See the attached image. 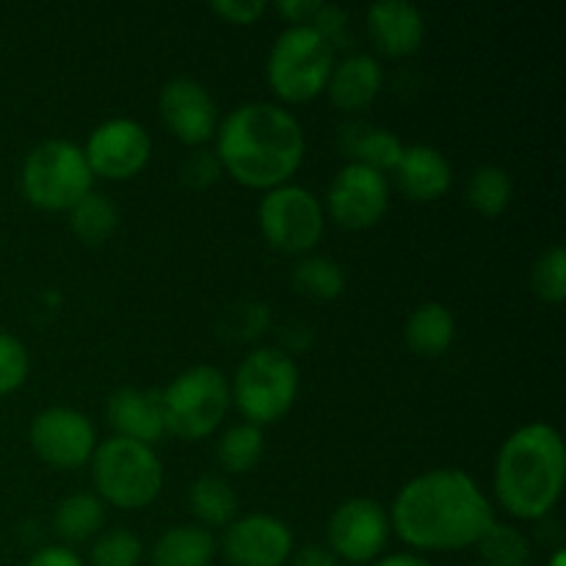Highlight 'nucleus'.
Wrapping results in <instances>:
<instances>
[{
    "instance_id": "nucleus-13",
    "label": "nucleus",
    "mask_w": 566,
    "mask_h": 566,
    "mask_svg": "<svg viewBox=\"0 0 566 566\" xmlns=\"http://www.w3.org/2000/svg\"><path fill=\"white\" fill-rule=\"evenodd\" d=\"M326 542L337 562L374 564L390 542V517L370 497H352L332 512Z\"/></svg>"
},
{
    "instance_id": "nucleus-36",
    "label": "nucleus",
    "mask_w": 566,
    "mask_h": 566,
    "mask_svg": "<svg viewBox=\"0 0 566 566\" xmlns=\"http://www.w3.org/2000/svg\"><path fill=\"white\" fill-rule=\"evenodd\" d=\"M25 566H86V564H83V558L77 556L72 547L50 545V547H42V551L33 553V556L28 558Z\"/></svg>"
},
{
    "instance_id": "nucleus-11",
    "label": "nucleus",
    "mask_w": 566,
    "mask_h": 566,
    "mask_svg": "<svg viewBox=\"0 0 566 566\" xmlns=\"http://www.w3.org/2000/svg\"><path fill=\"white\" fill-rule=\"evenodd\" d=\"M28 442L44 464L55 470H77L92 462L97 431L83 412L70 407H48L31 420Z\"/></svg>"
},
{
    "instance_id": "nucleus-41",
    "label": "nucleus",
    "mask_w": 566,
    "mask_h": 566,
    "mask_svg": "<svg viewBox=\"0 0 566 566\" xmlns=\"http://www.w3.org/2000/svg\"><path fill=\"white\" fill-rule=\"evenodd\" d=\"M479 566H486V564H479Z\"/></svg>"
},
{
    "instance_id": "nucleus-32",
    "label": "nucleus",
    "mask_w": 566,
    "mask_h": 566,
    "mask_svg": "<svg viewBox=\"0 0 566 566\" xmlns=\"http://www.w3.org/2000/svg\"><path fill=\"white\" fill-rule=\"evenodd\" d=\"M31 370V357L25 346L9 332H0V396L20 390Z\"/></svg>"
},
{
    "instance_id": "nucleus-17",
    "label": "nucleus",
    "mask_w": 566,
    "mask_h": 566,
    "mask_svg": "<svg viewBox=\"0 0 566 566\" xmlns=\"http://www.w3.org/2000/svg\"><path fill=\"white\" fill-rule=\"evenodd\" d=\"M108 423L116 431L114 437L155 446L166 434L164 409H160V390H138V387H119L108 398Z\"/></svg>"
},
{
    "instance_id": "nucleus-24",
    "label": "nucleus",
    "mask_w": 566,
    "mask_h": 566,
    "mask_svg": "<svg viewBox=\"0 0 566 566\" xmlns=\"http://www.w3.org/2000/svg\"><path fill=\"white\" fill-rule=\"evenodd\" d=\"M119 227V208L105 193H86L75 208L70 210V230L86 247H99L108 241Z\"/></svg>"
},
{
    "instance_id": "nucleus-16",
    "label": "nucleus",
    "mask_w": 566,
    "mask_h": 566,
    "mask_svg": "<svg viewBox=\"0 0 566 566\" xmlns=\"http://www.w3.org/2000/svg\"><path fill=\"white\" fill-rule=\"evenodd\" d=\"M368 31L381 53L390 59H403L423 48V11L403 0H381L368 9Z\"/></svg>"
},
{
    "instance_id": "nucleus-9",
    "label": "nucleus",
    "mask_w": 566,
    "mask_h": 566,
    "mask_svg": "<svg viewBox=\"0 0 566 566\" xmlns=\"http://www.w3.org/2000/svg\"><path fill=\"white\" fill-rule=\"evenodd\" d=\"M258 224L265 241L285 254H307L326 232V213L310 188L285 182L263 193Z\"/></svg>"
},
{
    "instance_id": "nucleus-14",
    "label": "nucleus",
    "mask_w": 566,
    "mask_h": 566,
    "mask_svg": "<svg viewBox=\"0 0 566 566\" xmlns=\"http://www.w3.org/2000/svg\"><path fill=\"white\" fill-rule=\"evenodd\" d=\"M221 556L230 566H285L293 556V531L274 514H243L227 525Z\"/></svg>"
},
{
    "instance_id": "nucleus-26",
    "label": "nucleus",
    "mask_w": 566,
    "mask_h": 566,
    "mask_svg": "<svg viewBox=\"0 0 566 566\" xmlns=\"http://www.w3.org/2000/svg\"><path fill=\"white\" fill-rule=\"evenodd\" d=\"M265 451V437L263 429L252 423H238L230 426V429L221 434L219 448H216V457H219V464L227 470V473L243 475L249 470H254L263 459Z\"/></svg>"
},
{
    "instance_id": "nucleus-25",
    "label": "nucleus",
    "mask_w": 566,
    "mask_h": 566,
    "mask_svg": "<svg viewBox=\"0 0 566 566\" xmlns=\"http://www.w3.org/2000/svg\"><path fill=\"white\" fill-rule=\"evenodd\" d=\"M514 186L512 177H509L506 169L501 166H479V169L470 175L468 188H464V199H468L470 208L475 213L486 216V219H495V216H503L512 205Z\"/></svg>"
},
{
    "instance_id": "nucleus-22",
    "label": "nucleus",
    "mask_w": 566,
    "mask_h": 566,
    "mask_svg": "<svg viewBox=\"0 0 566 566\" xmlns=\"http://www.w3.org/2000/svg\"><path fill=\"white\" fill-rule=\"evenodd\" d=\"M105 525V503L94 492H72L59 503L53 514V528L70 545L94 539Z\"/></svg>"
},
{
    "instance_id": "nucleus-27",
    "label": "nucleus",
    "mask_w": 566,
    "mask_h": 566,
    "mask_svg": "<svg viewBox=\"0 0 566 566\" xmlns=\"http://www.w3.org/2000/svg\"><path fill=\"white\" fill-rule=\"evenodd\" d=\"M348 147H352L354 164H363L379 175H387V171H396L407 144L385 127H363Z\"/></svg>"
},
{
    "instance_id": "nucleus-18",
    "label": "nucleus",
    "mask_w": 566,
    "mask_h": 566,
    "mask_svg": "<svg viewBox=\"0 0 566 566\" xmlns=\"http://www.w3.org/2000/svg\"><path fill=\"white\" fill-rule=\"evenodd\" d=\"M396 180L412 202H437L453 186L451 160L431 144H409L396 166Z\"/></svg>"
},
{
    "instance_id": "nucleus-8",
    "label": "nucleus",
    "mask_w": 566,
    "mask_h": 566,
    "mask_svg": "<svg viewBox=\"0 0 566 566\" xmlns=\"http://www.w3.org/2000/svg\"><path fill=\"white\" fill-rule=\"evenodd\" d=\"M230 379L213 365H193L160 390L164 426L180 440H208L230 412Z\"/></svg>"
},
{
    "instance_id": "nucleus-3",
    "label": "nucleus",
    "mask_w": 566,
    "mask_h": 566,
    "mask_svg": "<svg viewBox=\"0 0 566 566\" xmlns=\"http://www.w3.org/2000/svg\"><path fill=\"white\" fill-rule=\"evenodd\" d=\"M566 484V448L551 423H525L506 437L495 457L492 486L503 512L536 523L558 506Z\"/></svg>"
},
{
    "instance_id": "nucleus-33",
    "label": "nucleus",
    "mask_w": 566,
    "mask_h": 566,
    "mask_svg": "<svg viewBox=\"0 0 566 566\" xmlns=\"http://www.w3.org/2000/svg\"><path fill=\"white\" fill-rule=\"evenodd\" d=\"M232 326L235 329V337L241 340H252V337H260L271 324V315L265 304H238V307L230 310Z\"/></svg>"
},
{
    "instance_id": "nucleus-31",
    "label": "nucleus",
    "mask_w": 566,
    "mask_h": 566,
    "mask_svg": "<svg viewBox=\"0 0 566 566\" xmlns=\"http://www.w3.org/2000/svg\"><path fill=\"white\" fill-rule=\"evenodd\" d=\"M88 558L92 566H138L144 558V545L133 531L111 528L94 536Z\"/></svg>"
},
{
    "instance_id": "nucleus-15",
    "label": "nucleus",
    "mask_w": 566,
    "mask_h": 566,
    "mask_svg": "<svg viewBox=\"0 0 566 566\" xmlns=\"http://www.w3.org/2000/svg\"><path fill=\"white\" fill-rule=\"evenodd\" d=\"M160 119L166 130L186 147L213 142L219 130V108L208 88L193 77H171L158 97Z\"/></svg>"
},
{
    "instance_id": "nucleus-1",
    "label": "nucleus",
    "mask_w": 566,
    "mask_h": 566,
    "mask_svg": "<svg viewBox=\"0 0 566 566\" xmlns=\"http://www.w3.org/2000/svg\"><path fill=\"white\" fill-rule=\"evenodd\" d=\"M387 517L398 539L412 551L453 553L479 545L495 523V509L473 475L437 468L407 481Z\"/></svg>"
},
{
    "instance_id": "nucleus-38",
    "label": "nucleus",
    "mask_w": 566,
    "mask_h": 566,
    "mask_svg": "<svg viewBox=\"0 0 566 566\" xmlns=\"http://www.w3.org/2000/svg\"><path fill=\"white\" fill-rule=\"evenodd\" d=\"M291 566H340L335 553L324 545H304L302 551H293Z\"/></svg>"
},
{
    "instance_id": "nucleus-34",
    "label": "nucleus",
    "mask_w": 566,
    "mask_h": 566,
    "mask_svg": "<svg viewBox=\"0 0 566 566\" xmlns=\"http://www.w3.org/2000/svg\"><path fill=\"white\" fill-rule=\"evenodd\" d=\"M221 175H224V171H221L219 158H216V153H208V149H199V153H193L191 158H186V164H182V180L191 188L213 186Z\"/></svg>"
},
{
    "instance_id": "nucleus-7",
    "label": "nucleus",
    "mask_w": 566,
    "mask_h": 566,
    "mask_svg": "<svg viewBox=\"0 0 566 566\" xmlns=\"http://www.w3.org/2000/svg\"><path fill=\"white\" fill-rule=\"evenodd\" d=\"M298 385L302 376L296 359L282 348L265 346L254 348L241 359L230 385V396L243 420L263 429L291 412Z\"/></svg>"
},
{
    "instance_id": "nucleus-4",
    "label": "nucleus",
    "mask_w": 566,
    "mask_h": 566,
    "mask_svg": "<svg viewBox=\"0 0 566 566\" xmlns=\"http://www.w3.org/2000/svg\"><path fill=\"white\" fill-rule=\"evenodd\" d=\"M88 464L97 490L94 495L105 506L138 512L158 501L164 490L166 470L153 446H142L125 437H108L105 442H97V451Z\"/></svg>"
},
{
    "instance_id": "nucleus-35",
    "label": "nucleus",
    "mask_w": 566,
    "mask_h": 566,
    "mask_svg": "<svg viewBox=\"0 0 566 566\" xmlns=\"http://www.w3.org/2000/svg\"><path fill=\"white\" fill-rule=\"evenodd\" d=\"M208 9L232 25H252L265 14L269 3L265 0H216Z\"/></svg>"
},
{
    "instance_id": "nucleus-10",
    "label": "nucleus",
    "mask_w": 566,
    "mask_h": 566,
    "mask_svg": "<svg viewBox=\"0 0 566 566\" xmlns=\"http://www.w3.org/2000/svg\"><path fill=\"white\" fill-rule=\"evenodd\" d=\"M83 155H86L94 177L111 182L133 180L147 169L149 158H153V138L142 122L130 119V116H114L88 133Z\"/></svg>"
},
{
    "instance_id": "nucleus-30",
    "label": "nucleus",
    "mask_w": 566,
    "mask_h": 566,
    "mask_svg": "<svg viewBox=\"0 0 566 566\" xmlns=\"http://www.w3.org/2000/svg\"><path fill=\"white\" fill-rule=\"evenodd\" d=\"M531 287H534L536 298L545 304H562L566 298V252L564 247L553 243L545 252L536 258L534 269H531Z\"/></svg>"
},
{
    "instance_id": "nucleus-39",
    "label": "nucleus",
    "mask_w": 566,
    "mask_h": 566,
    "mask_svg": "<svg viewBox=\"0 0 566 566\" xmlns=\"http://www.w3.org/2000/svg\"><path fill=\"white\" fill-rule=\"evenodd\" d=\"M374 566H431L423 556L418 553H390V556L376 558Z\"/></svg>"
},
{
    "instance_id": "nucleus-28",
    "label": "nucleus",
    "mask_w": 566,
    "mask_h": 566,
    "mask_svg": "<svg viewBox=\"0 0 566 566\" xmlns=\"http://www.w3.org/2000/svg\"><path fill=\"white\" fill-rule=\"evenodd\" d=\"M479 553L486 566H528L531 564V542L520 528L509 523H492L479 539Z\"/></svg>"
},
{
    "instance_id": "nucleus-2",
    "label": "nucleus",
    "mask_w": 566,
    "mask_h": 566,
    "mask_svg": "<svg viewBox=\"0 0 566 566\" xmlns=\"http://www.w3.org/2000/svg\"><path fill=\"white\" fill-rule=\"evenodd\" d=\"M307 138L296 114L280 103H243L216 130V158L238 186L271 191L302 169Z\"/></svg>"
},
{
    "instance_id": "nucleus-21",
    "label": "nucleus",
    "mask_w": 566,
    "mask_h": 566,
    "mask_svg": "<svg viewBox=\"0 0 566 566\" xmlns=\"http://www.w3.org/2000/svg\"><path fill=\"white\" fill-rule=\"evenodd\" d=\"M216 558V539L202 525H175L153 545V566H210Z\"/></svg>"
},
{
    "instance_id": "nucleus-29",
    "label": "nucleus",
    "mask_w": 566,
    "mask_h": 566,
    "mask_svg": "<svg viewBox=\"0 0 566 566\" xmlns=\"http://www.w3.org/2000/svg\"><path fill=\"white\" fill-rule=\"evenodd\" d=\"M293 282H296V287L304 296L318 298V302H332V298H337L346 291V274H343V269L332 258H324V254L304 258L293 269Z\"/></svg>"
},
{
    "instance_id": "nucleus-6",
    "label": "nucleus",
    "mask_w": 566,
    "mask_h": 566,
    "mask_svg": "<svg viewBox=\"0 0 566 566\" xmlns=\"http://www.w3.org/2000/svg\"><path fill=\"white\" fill-rule=\"evenodd\" d=\"M20 188L33 208L70 213L86 193L94 191V175L83 147L66 138H48L22 160Z\"/></svg>"
},
{
    "instance_id": "nucleus-40",
    "label": "nucleus",
    "mask_w": 566,
    "mask_h": 566,
    "mask_svg": "<svg viewBox=\"0 0 566 566\" xmlns=\"http://www.w3.org/2000/svg\"><path fill=\"white\" fill-rule=\"evenodd\" d=\"M547 566H566V551H564V547L553 551V556H551V562H547Z\"/></svg>"
},
{
    "instance_id": "nucleus-19",
    "label": "nucleus",
    "mask_w": 566,
    "mask_h": 566,
    "mask_svg": "<svg viewBox=\"0 0 566 566\" xmlns=\"http://www.w3.org/2000/svg\"><path fill=\"white\" fill-rule=\"evenodd\" d=\"M381 86H385V70L379 61L368 53H352L335 61L326 92L337 108L346 114H359L379 97Z\"/></svg>"
},
{
    "instance_id": "nucleus-23",
    "label": "nucleus",
    "mask_w": 566,
    "mask_h": 566,
    "mask_svg": "<svg viewBox=\"0 0 566 566\" xmlns=\"http://www.w3.org/2000/svg\"><path fill=\"white\" fill-rule=\"evenodd\" d=\"M188 503H191L193 517L202 528H227L238 517V495L224 479L208 473L199 475L188 490Z\"/></svg>"
},
{
    "instance_id": "nucleus-12",
    "label": "nucleus",
    "mask_w": 566,
    "mask_h": 566,
    "mask_svg": "<svg viewBox=\"0 0 566 566\" xmlns=\"http://www.w3.org/2000/svg\"><path fill=\"white\" fill-rule=\"evenodd\" d=\"M390 210V182L387 175L363 164H346L326 191V213L337 227L352 232L370 230Z\"/></svg>"
},
{
    "instance_id": "nucleus-37",
    "label": "nucleus",
    "mask_w": 566,
    "mask_h": 566,
    "mask_svg": "<svg viewBox=\"0 0 566 566\" xmlns=\"http://www.w3.org/2000/svg\"><path fill=\"white\" fill-rule=\"evenodd\" d=\"M321 3H315V0H282V3L274 6L276 14L291 22V25H310Z\"/></svg>"
},
{
    "instance_id": "nucleus-20",
    "label": "nucleus",
    "mask_w": 566,
    "mask_h": 566,
    "mask_svg": "<svg viewBox=\"0 0 566 566\" xmlns=\"http://www.w3.org/2000/svg\"><path fill=\"white\" fill-rule=\"evenodd\" d=\"M457 340V318L440 302H423L409 313L403 324V343L423 359H437Z\"/></svg>"
},
{
    "instance_id": "nucleus-5",
    "label": "nucleus",
    "mask_w": 566,
    "mask_h": 566,
    "mask_svg": "<svg viewBox=\"0 0 566 566\" xmlns=\"http://www.w3.org/2000/svg\"><path fill=\"white\" fill-rule=\"evenodd\" d=\"M335 61V48L313 25H287L271 44L265 81L280 103L302 105L326 92Z\"/></svg>"
}]
</instances>
